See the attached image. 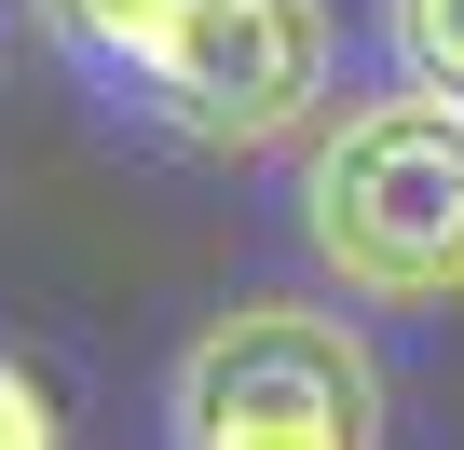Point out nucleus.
<instances>
[{"instance_id":"1","label":"nucleus","mask_w":464,"mask_h":450,"mask_svg":"<svg viewBox=\"0 0 464 450\" xmlns=\"http://www.w3.org/2000/svg\"><path fill=\"white\" fill-rule=\"evenodd\" d=\"M301 233L355 301H464V96H355L301 164Z\"/></svg>"},{"instance_id":"2","label":"nucleus","mask_w":464,"mask_h":450,"mask_svg":"<svg viewBox=\"0 0 464 450\" xmlns=\"http://www.w3.org/2000/svg\"><path fill=\"white\" fill-rule=\"evenodd\" d=\"M164 450H382V369L314 301H232L164 382Z\"/></svg>"},{"instance_id":"3","label":"nucleus","mask_w":464,"mask_h":450,"mask_svg":"<svg viewBox=\"0 0 464 450\" xmlns=\"http://www.w3.org/2000/svg\"><path fill=\"white\" fill-rule=\"evenodd\" d=\"M150 110L205 150H260L328 96V0H205V14L137 69Z\"/></svg>"},{"instance_id":"4","label":"nucleus","mask_w":464,"mask_h":450,"mask_svg":"<svg viewBox=\"0 0 464 450\" xmlns=\"http://www.w3.org/2000/svg\"><path fill=\"white\" fill-rule=\"evenodd\" d=\"M191 14H205V0H42V28L69 55H96V69H150Z\"/></svg>"},{"instance_id":"5","label":"nucleus","mask_w":464,"mask_h":450,"mask_svg":"<svg viewBox=\"0 0 464 450\" xmlns=\"http://www.w3.org/2000/svg\"><path fill=\"white\" fill-rule=\"evenodd\" d=\"M382 14H396V55H410V82L464 96V0H382Z\"/></svg>"},{"instance_id":"6","label":"nucleus","mask_w":464,"mask_h":450,"mask_svg":"<svg viewBox=\"0 0 464 450\" xmlns=\"http://www.w3.org/2000/svg\"><path fill=\"white\" fill-rule=\"evenodd\" d=\"M0 450H55V396H42L14 355H0Z\"/></svg>"}]
</instances>
